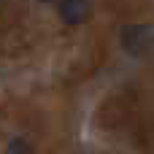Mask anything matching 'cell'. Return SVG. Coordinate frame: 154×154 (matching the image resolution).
Masks as SVG:
<instances>
[{"label":"cell","mask_w":154,"mask_h":154,"mask_svg":"<svg viewBox=\"0 0 154 154\" xmlns=\"http://www.w3.org/2000/svg\"><path fill=\"white\" fill-rule=\"evenodd\" d=\"M122 46L130 51V54H146L152 49V30L149 24H127L122 30Z\"/></svg>","instance_id":"obj_1"},{"label":"cell","mask_w":154,"mask_h":154,"mask_svg":"<svg viewBox=\"0 0 154 154\" xmlns=\"http://www.w3.org/2000/svg\"><path fill=\"white\" fill-rule=\"evenodd\" d=\"M60 16L65 24L70 27H79V24H87L89 16H92V0H60Z\"/></svg>","instance_id":"obj_2"},{"label":"cell","mask_w":154,"mask_h":154,"mask_svg":"<svg viewBox=\"0 0 154 154\" xmlns=\"http://www.w3.org/2000/svg\"><path fill=\"white\" fill-rule=\"evenodd\" d=\"M8 149H11V152H30L32 146H30V143H19V141H11V143H8Z\"/></svg>","instance_id":"obj_3"},{"label":"cell","mask_w":154,"mask_h":154,"mask_svg":"<svg viewBox=\"0 0 154 154\" xmlns=\"http://www.w3.org/2000/svg\"><path fill=\"white\" fill-rule=\"evenodd\" d=\"M41 3H49V0H41Z\"/></svg>","instance_id":"obj_4"}]
</instances>
